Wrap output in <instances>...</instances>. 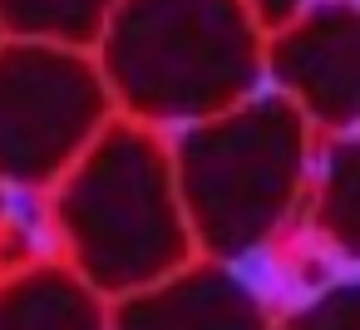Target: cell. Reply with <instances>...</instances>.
<instances>
[{"instance_id":"obj_1","label":"cell","mask_w":360,"mask_h":330,"mask_svg":"<svg viewBox=\"0 0 360 330\" xmlns=\"http://www.w3.org/2000/svg\"><path fill=\"white\" fill-rule=\"evenodd\" d=\"M50 222L65 261L104 301L143 291L198 256L173 183V148L139 119H109L55 178Z\"/></svg>"},{"instance_id":"obj_12","label":"cell","mask_w":360,"mask_h":330,"mask_svg":"<svg viewBox=\"0 0 360 330\" xmlns=\"http://www.w3.org/2000/svg\"><path fill=\"white\" fill-rule=\"evenodd\" d=\"M0 217H6V187H0Z\"/></svg>"},{"instance_id":"obj_2","label":"cell","mask_w":360,"mask_h":330,"mask_svg":"<svg viewBox=\"0 0 360 330\" xmlns=\"http://www.w3.org/2000/svg\"><path fill=\"white\" fill-rule=\"evenodd\" d=\"M262 40L242 0H114L94 65L124 119L173 128L257 94Z\"/></svg>"},{"instance_id":"obj_9","label":"cell","mask_w":360,"mask_h":330,"mask_svg":"<svg viewBox=\"0 0 360 330\" xmlns=\"http://www.w3.org/2000/svg\"><path fill=\"white\" fill-rule=\"evenodd\" d=\"M114 0H0V35L89 50Z\"/></svg>"},{"instance_id":"obj_11","label":"cell","mask_w":360,"mask_h":330,"mask_svg":"<svg viewBox=\"0 0 360 330\" xmlns=\"http://www.w3.org/2000/svg\"><path fill=\"white\" fill-rule=\"evenodd\" d=\"M306 6H311V0H242V11L257 20V30H262V35L281 30V25H286V20H296Z\"/></svg>"},{"instance_id":"obj_3","label":"cell","mask_w":360,"mask_h":330,"mask_svg":"<svg viewBox=\"0 0 360 330\" xmlns=\"http://www.w3.org/2000/svg\"><path fill=\"white\" fill-rule=\"evenodd\" d=\"M311 124L281 94L188 124L173 143V183L193 246L217 261H242L281 237L306 202Z\"/></svg>"},{"instance_id":"obj_4","label":"cell","mask_w":360,"mask_h":330,"mask_svg":"<svg viewBox=\"0 0 360 330\" xmlns=\"http://www.w3.org/2000/svg\"><path fill=\"white\" fill-rule=\"evenodd\" d=\"M114 119L89 50L55 40H0V187L45 192Z\"/></svg>"},{"instance_id":"obj_5","label":"cell","mask_w":360,"mask_h":330,"mask_svg":"<svg viewBox=\"0 0 360 330\" xmlns=\"http://www.w3.org/2000/svg\"><path fill=\"white\" fill-rule=\"evenodd\" d=\"M262 74L321 133H350L360 114V15L355 0H321L262 40Z\"/></svg>"},{"instance_id":"obj_6","label":"cell","mask_w":360,"mask_h":330,"mask_svg":"<svg viewBox=\"0 0 360 330\" xmlns=\"http://www.w3.org/2000/svg\"><path fill=\"white\" fill-rule=\"evenodd\" d=\"M114 325H266V305L257 301V291L232 271V261L217 256H188L183 266H173L168 276L148 281L143 291H129L114 301Z\"/></svg>"},{"instance_id":"obj_10","label":"cell","mask_w":360,"mask_h":330,"mask_svg":"<svg viewBox=\"0 0 360 330\" xmlns=\"http://www.w3.org/2000/svg\"><path fill=\"white\" fill-rule=\"evenodd\" d=\"M316 315H291V325H355V286H335L330 296H321L311 305Z\"/></svg>"},{"instance_id":"obj_8","label":"cell","mask_w":360,"mask_h":330,"mask_svg":"<svg viewBox=\"0 0 360 330\" xmlns=\"http://www.w3.org/2000/svg\"><path fill=\"white\" fill-rule=\"evenodd\" d=\"M311 187V217L321 237L340 251V261L355 256L360 246V168H355V143L350 133H326V153L306 178Z\"/></svg>"},{"instance_id":"obj_7","label":"cell","mask_w":360,"mask_h":330,"mask_svg":"<svg viewBox=\"0 0 360 330\" xmlns=\"http://www.w3.org/2000/svg\"><path fill=\"white\" fill-rule=\"evenodd\" d=\"M109 301L70 261H30L0 276V330H94Z\"/></svg>"}]
</instances>
